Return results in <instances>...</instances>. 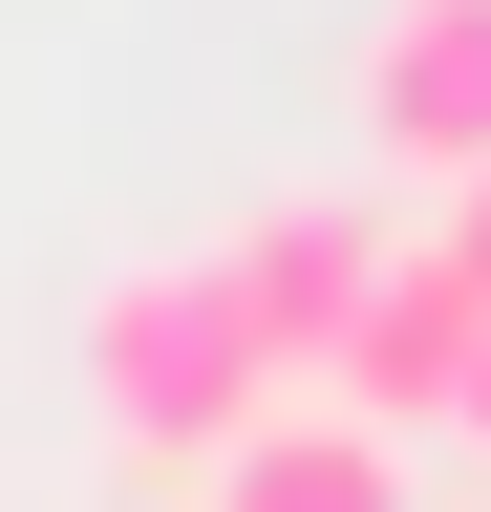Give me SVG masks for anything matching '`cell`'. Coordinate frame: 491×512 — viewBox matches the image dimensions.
Listing matches in <instances>:
<instances>
[{"mask_svg": "<svg viewBox=\"0 0 491 512\" xmlns=\"http://www.w3.org/2000/svg\"><path fill=\"white\" fill-rule=\"evenodd\" d=\"M470 342H491V278H470L449 235H406L385 278H363V320H342V363H321V406L406 448V427H449V406H470Z\"/></svg>", "mask_w": 491, "mask_h": 512, "instance_id": "obj_2", "label": "cell"}, {"mask_svg": "<svg viewBox=\"0 0 491 512\" xmlns=\"http://www.w3.org/2000/svg\"><path fill=\"white\" fill-rule=\"evenodd\" d=\"M385 256H406V235L363 214V192H278V214H235V235H214V278H235V320H257V363H278V384H321Z\"/></svg>", "mask_w": 491, "mask_h": 512, "instance_id": "obj_3", "label": "cell"}, {"mask_svg": "<svg viewBox=\"0 0 491 512\" xmlns=\"http://www.w3.org/2000/svg\"><path fill=\"white\" fill-rule=\"evenodd\" d=\"M363 150L385 171H491V0H385L363 22Z\"/></svg>", "mask_w": 491, "mask_h": 512, "instance_id": "obj_4", "label": "cell"}, {"mask_svg": "<svg viewBox=\"0 0 491 512\" xmlns=\"http://www.w3.org/2000/svg\"><path fill=\"white\" fill-rule=\"evenodd\" d=\"M449 427H470V448H491V342H470V406H449Z\"/></svg>", "mask_w": 491, "mask_h": 512, "instance_id": "obj_7", "label": "cell"}, {"mask_svg": "<svg viewBox=\"0 0 491 512\" xmlns=\"http://www.w3.org/2000/svg\"><path fill=\"white\" fill-rule=\"evenodd\" d=\"M193 512H406V448L342 427V406H257V427L193 470Z\"/></svg>", "mask_w": 491, "mask_h": 512, "instance_id": "obj_5", "label": "cell"}, {"mask_svg": "<svg viewBox=\"0 0 491 512\" xmlns=\"http://www.w3.org/2000/svg\"><path fill=\"white\" fill-rule=\"evenodd\" d=\"M427 235H449V256H470V278H491V171H449V214H427Z\"/></svg>", "mask_w": 491, "mask_h": 512, "instance_id": "obj_6", "label": "cell"}, {"mask_svg": "<svg viewBox=\"0 0 491 512\" xmlns=\"http://www.w3.org/2000/svg\"><path fill=\"white\" fill-rule=\"evenodd\" d=\"M86 406L129 427L150 470H214V448L278 406V363H257V320H235L214 256H129V278L86 299Z\"/></svg>", "mask_w": 491, "mask_h": 512, "instance_id": "obj_1", "label": "cell"}]
</instances>
